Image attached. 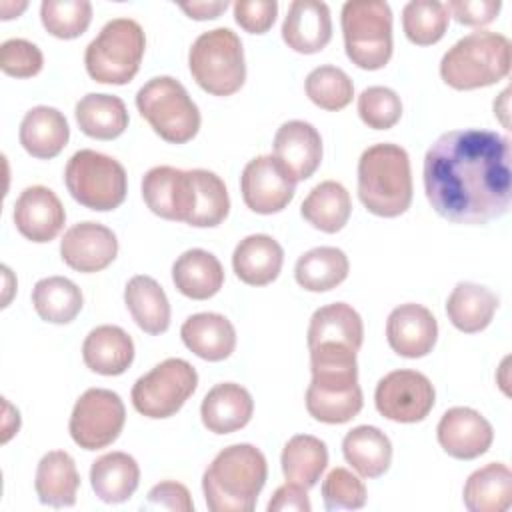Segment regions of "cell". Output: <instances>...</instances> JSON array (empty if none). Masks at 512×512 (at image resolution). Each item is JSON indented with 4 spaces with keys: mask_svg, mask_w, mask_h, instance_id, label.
I'll list each match as a JSON object with an SVG mask.
<instances>
[{
    "mask_svg": "<svg viewBox=\"0 0 512 512\" xmlns=\"http://www.w3.org/2000/svg\"><path fill=\"white\" fill-rule=\"evenodd\" d=\"M424 192L454 224L482 226L504 216L512 198L510 138L492 130L444 132L424 156Z\"/></svg>",
    "mask_w": 512,
    "mask_h": 512,
    "instance_id": "obj_1",
    "label": "cell"
},
{
    "mask_svg": "<svg viewBox=\"0 0 512 512\" xmlns=\"http://www.w3.org/2000/svg\"><path fill=\"white\" fill-rule=\"evenodd\" d=\"M142 198L156 216L194 228H214L230 212L224 180L204 168L154 166L142 178Z\"/></svg>",
    "mask_w": 512,
    "mask_h": 512,
    "instance_id": "obj_2",
    "label": "cell"
},
{
    "mask_svg": "<svg viewBox=\"0 0 512 512\" xmlns=\"http://www.w3.org/2000/svg\"><path fill=\"white\" fill-rule=\"evenodd\" d=\"M312 380L306 390L308 414L324 424L350 422L362 410L356 350L340 344L308 348Z\"/></svg>",
    "mask_w": 512,
    "mask_h": 512,
    "instance_id": "obj_3",
    "label": "cell"
},
{
    "mask_svg": "<svg viewBox=\"0 0 512 512\" xmlns=\"http://www.w3.org/2000/svg\"><path fill=\"white\" fill-rule=\"evenodd\" d=\"M268 478L266 456L254 444L222 448L202 474V492L212 512H252Z\"/></svg>",
    "mask_w": 512,
    "mask_h": 512,
    "instance_id": "obj_4",
    "label": "cell"
},
{
    "mask_svg": "<svg viewBox=\"0 0 512 512\" xmlns=\"http://www.w3.org/2000/svg\"><path fill=\"white\" fill-rule=\"evenodd\" d=\"M358 198L382 218H396L412 204V170L408 152L392 142L368 146L358 160Z\"/></svg>",
    "mask_w": 512,
    "mask_h": 512,
    "instance_id": "obj_5",
    "label": "cell"
},
{
    "mask_svg": "<svg viewBox=\"0 0 512 512\" xmlns=\"http://www.w3.org/2000/svg\"><path fill=\"white\" fill-rule=\"evenodd\" d=\"M510 66L512 42L504 34L476 30L444 52L440 76L454 90H476L504 80Z\"/></svg>",
    "mask_w": 512,
    "mask_h": 512,
    "instance_id": "obj_6",
    "label": "cell"
},
{
    "mask_svg": "<svg viewBox=\"0 0 512 512\" xmlns=\"http://www.w3.org/2000/svg\"><path fill=\"white\" fill-rule=\"evenodd\" d=\"M188 68L194 82L212 96H232L246 80L240 36L230 28L202 32L190 46Z\"/></svg>",
    "mask_w": 512,
    "mask_h": 512,
    "instance_id": "obj_7",
    "label": "cell"
},
{
    "mask_svg": "<svg viewBox=\"0 0 512 512\" xmlns=\"http://www.w3.org/2000/svg\"><path fill=\"white\" fill-rule=\"evenodd\" d=\"M144 50L142 26L132 18H112L86 46L84 66L94 82L122 86L138 74Z\"/></svg>",
    "mask_w": 512,
    "mask_h": 512,
    "instance_id": "obj_8",
    "label": "cell"
},
{
    "mask_svg": "<svg viewBox=\"0 0 512 512\" xmlns=\"http://www.w3.org/2000/svg\"><path fill=\"white\" fill-rule=\"evenodd\" d=\"M346 56L362 70H380L392 58V8L384 0H348L340 12Z\"/></svg>",
    "mask_w": 512,
    "mask_h": 512,
    "instance_id": "obj_9",
    "label": "cell"
},
{
    "mask_svg": "<svg viewBox=\"0 0 512 512\" xmlns=\"http://www.w3.org/2000/svg\"><path fill=\"white\" fill-rule=\"evenodd\" d=\"M136 108L150 128L170 144H186L200 130V110L182 82L154 76L136 92Z\"/></svg>",
    "mask_w": 512,
    "mask_h": 512,
    "instance_id": "obj_10",
    "label": "cell"
},
{
    "mask_svg": "<svg viewBox=\"0 0 512 512\" xmlns=\"http://www.w3.org/2000/svg\"><path fill=\"white\" fill-rule=\"evenodd\" d=\"M64 182L78 204L96 212L118 208L128 192L124 166L116 158L90 148L78 150L68 158Z\"/></svg>",
    "mask_w": 512,
    "mask_h": 512,
    "instance_id": "obj_11",
    "label": "cell"
},
{
    "mask_svg": "<svg viewBox=\"0 0 512 512\" xmlns=\"http://www.w3.org/2000/svg\"><path fill=\"white\" fill-rule=\"evenodd\" d=\"M198 372L184 358H166L140 376L130 392L138 414L154 420L174 416L196 392Z\"/></svg>",
    "mask_w": 512,
    "mask_h": 512,
    "instance_id": "obj_12",
    "label": "cell"
},
{
    "mask_svg": "<svg viewBox=\"0 0 512 512\" xmlns=\"http://www.w3.org/2000/svg\"><path fill=\"white\" fill-rule=\"evenodd\" d=\"M124 422L126 408L114 390L88 388L72 408L68 432L80 448L100 450L120 436Z\"/></svg>",
    "mask_w": 512,
    "mask_h": 512,
    "instance_id": "obj_13",
    "label": "cell"
},
{
    "mask_svg": "<svg viewBox=\"0 0 512 512\" xmlns=\"http://www.w3.org/2000/svg\"><path fill=\"white\" fill-rule=\"evenodd\" d=\"M436 402V390L430 378L418 370H392L378 380L374 390L376 410L400 424L424 420Z\"/></svg>",
    "mask_w": 512,
    "mask_h": 512,
    "instance_id": "obj_14",
    "label": "cell"
},
{
    "mask_svg": "<svg viewBox=\"0 0 512 512\" xmlns=\"http://www.w3.org/2000/svg\"><path fill=\"white\" fill-rule=\"evenodd\" d=\"M244 204L256 214L282 212L296 194V182L272 156L252 158L240 176Z\"/></svg>",
    "mask_w": 512,
    "mask_h": 512,
    "instance_id": "obj_15",
    "label": "cell"
},
{
    "mask_svg": "<svg viewBox=\"0 0 512 512\" xmlns=\"http://www.w3.org/2000/svg\"><path fill=\"white\" fill-rule=\"evenodd\" d=\"M60 256L64 264L76 272H100L118 256V238L100 222H78L64 232L60 240Z\"/></svg>",
    "mask_w": 512,
    "mask_h": 512,
    "instance_id": "obj_16",
    "label": "cell"
},
{
    "mask_svg": "<svg viewBox=\"0 0 512 512\" xmlns=\"http://www.w3.org/2000/svg\"><path fill=\"white\" fill-rule=\"evenodd\" d=\"M436 438L442 450L456 460H474L488 452L494 442L492 424L474 408H448L438 426Z\"/></svg>",
    "mask_w": 512,
    "mask_h": 512,
    "instance_id": "obj_17",
    "label": "cell"
},
{
    "mask_svg": "<svg viewBox=\"0 0 512 512\" xmlns=\"http://www.w3.org/2000/svg\"><path fill=\"white\" fill-rule=\"evenodd\" d=\"M16 230L30 242L54 240L66 224V210L48 186L34 184L20 192L12 212Z\"/></svg>",
    "mask_w": 512,
    "mask_h": 512,
    "instance_id": "obj_18",
    "label": "cell"
},
{
    "mask_svg": "<svg viewBox=\"0 0 512 512\" xmlns=\"http://www.w3.org/2000/svg\"><path fill=\"white\" fill-rule=\"evenodd\" d=\"M386 340L398 356L422 358L436 346L438 322L434 314L422 304H400L388 314Z\"/></svg>",
    "mask_w": 512,
    "mask_h": 512,
    "instance_id": "obj_19",
    "label": "cell"
},
{
    "mask_svg": "<svg viewBox=\"0 0 512 512\" xmlns=\"http://www.w3.org/2000/svg\"><path fill=\"white\" fill-rule=\"evenodd\" d=\"M274 158L294 182L308 180L322 162L320 132L304 120H288L274 134Z\"/></svg>",
    "mask_w": 512,
    "mask_h": 512,
    "instance_id": "obj_20",
    "label": "cell"
},
{
    "mask_svg": "<svg viewBox=\"0 0 512 512\" xmlns=\"http://www.w3.org/2000/svg\"><path fill=\"white\" fill-rule=\"evenodd\" d=\"M332 38V18L326 2L294 0L282 22V40L300 54H316Z\"/></svg>",
    "mask_w": 512,
    "mask_h": 512,
    "instance_id": "obj_21",
    "label": "cell"
},
{
    "mask_svg": "<svg viewBox=\"0 0 512 512\" xmlns=\"http://www.w3.org/2000/svg\"><path fill=\"white\" fill-rule=\"evenodd\" d=\"M254 414L252 394L236 382H220L200 404V418L208 432L232 434L244 428Z\"/></svg>",
    "mask_w": 512,
    "mask_h": 512,
    "instance_id": "obj_22",
    "label": "cell"
},
{
    "mask_svg": "<svg viewBox=\"0 0 512 512\" xmlns=\"http://www.w3.org/2000/svg\"><path fill=\"white\" fill-rule=\"evenodd\" d=\"M184 346L202 360H226L236 348L234 324L218 312H198L184 320L180 328Z\"/></svg>",
    "mask_w": 512,
    "mask_h": 512,
    "instance_id": "obj_23",
    "label": "cell"
},
{
    "mask_svg": "<svg viewBox=\"0 0 512 512\" xmlns=\"http://www.w3.org/2000/svg\"><path fill=\"white\" fill-rule=\"evenodd\" d=\"M82 360L96 374L120 376L134 362L132 336L114 324L96 326L82 342Z\"/></svg>",
    "mask_w": 512,
    "mask_h": 512,
    "instance_id": "obj_24",
    "label": "cell"
},
{
    "mask_svg": "<svg viewBox=\"0 0 512 512\" xmlns=\"http://www.w3.org/2000/svg\"><path fill=\"white\" fill-rule=\"evenodd\" d=\"M284 264V250L268 234H250L242 238L232 252L234 274L248 286H266L274 282Z\"/></svg>",
    "mask_w": 512,
    "mask_h": 512,
    "instance_id": "obj_25",
    "label": "cell"
},
{
    "mask_svg": "<svg viewBox=\"0 0 512 512\" xmlns=\"http://www.w3.org/2000/svg\"><path fill=\"white\" fill-rule=\"evenodd\" d=\"M22 148L40 160H50L58 156L70 138V126L66 116L54 106H34L30 108L18 130Z\"/></svg>",
    "mask_w": 512,
    "mask_h": 512,
    "instance_id": "obj_26",
    "label": "cell"
},
{
    "mask_svg": "<svg viewBox=\"0 0 512 512\" xmlns=\"http://www.w3.org/2000/svg\"><path fill=\"white\" fill-rule=\"evenodd\" d=\"M172 282L186 298L208 300L220 292L224 284V268L212 252L190 248L174 260Z\"/></svg>",
    "mask_w": 512,
    "mask_h": 512,
    "instance_id": "obj_27",
    "label": "cell"
},
{
    "mask_svg": "<svg viewBox=\"0 0 512 512\" xmlns=\"http://www.w3.org/2000/svg\"><path fill=\"white\" fill-rule=\"evenodd\" d=\"M34 488L38 500L52 508H68L76 504V494L80 488V474L74 458L66 450L46 452L38 466Z\"/></svg>",
    "mask_w": 512,
    "mask_h": 512,
    "instance_id": "obj_28",
    "label": "cell"
},
{
    "mask_svg": "<svg viewBox=\"0 0 512 512\" xmlns=\"http://www.w3.org/2000/svg\"><path fill=\"white\" fill-rule=\"evenodd\" d=\"M306 336L308 348L318 344H340L358 352L364 340V324L350 304L332 302L314 310Z\"/></svg>",
    "mask_w": 512,
    "mask_h": 512,
    "instance_id": "obj_29",
    "label": "cell"
},
{
    "mask_svg": "<svg viewBox=\"0 0 512 512\" xmlns=\"http://www.w3.org/2000/svg\"><path fill=\"white\" fill-rule=\"evenodd\" d=\"M140 484V466L126 452H108L90 466V486L106 504H120L132 498Z\"/></svg>",
    "mask_w": 512,
    "mask_h": 512,
    "instance_id": "obj_30",
    "label": "cell"
},
{
    "mask_svg": "<svg viewBox=\"0 0 512 512\" xmlns=\"http://www.w3.org/2000/svg\"><path fill=\"white\" fill-rule=\"evenodd\" d=\"M498 304L500 298L490 288L474 282H458L446 300V316L456 330L476 334L488 328Z\"/></svg>",
    "mask_w": 512,
    "mask_h": 512,
    "instance_id": "obj_31",
    "label": "cell"
},
{
    "mask_svg": "<svg viewBox=\"0 0 512 512\" xmlns=\"http://www.w3.org/2000/svg\"><path fill=\"white\" fill-rule=\"evenodd\" d=\"M124 304L146 334H162L170 326V302L164 288L146 274H136L126 282Z\"/></svg>",
    "mask_w": 512,
    "mask_h": 512,
    "instance_id": "obj_32",
    "label": "cell"
},
{
    "mask_svg": "<svg viewBox=\"0 0 512 512\" xmlns=\"http://www.w3.org/2000/svg\"><path fill=\"white\" fill-rule=\"evenodd\" d=\"M462 502L470 512H506L512 506V472L504 462L474 470L464 482Z\"/></svg>",
    "mask_w": 512,
    "mask_h": 512,
    "instance_id": "obj_33",
    "label": "cell"
},
{
    "mask_svg": "<svg viewBox=\"0 0 512 512\" xmlns=\"http://www.w3.org/2000/svg\"><path fill=\"white\" fill-rule=\"evenodd\" d=\"M80 130L96 140H114L128 128L130 116L122 98L104 92H90L74 108Z\"/></svg>",
    "mask_w": 512,
    "mask_h": 512,
    "instance_id": "obj_34",
    "label": "cell"
},
{
    "mask_svg": "<svg viewBox=\"0 0 512 512\" xmlns=\"http://www.w3.org/2000/svg\"><path fill=\"white\" fill-rule=\"evenodd\" d=\"M342 454L362 478H378L392 464V442L380 428L362 424L346 432Z\"/></svg>",
    "mask_w": 512,
    "mask_h": 512,
    "instance_id": "obj_35",
    "label": "cell"
},
{
    "mask_svg": "<svg viewBox=\"0 0 512 512\" xmlns=\"http://www.w3.org/2000/svg\"><path fill=\"white\" fill-rule=\"evenodd\" d=\"M302 218L320 232H340L352 214V200L348 190L336 180L316 184L300 206Z\"/></svg>",
    "mask_w": 512,
    "mask_h": 512,
    "instance_id": "obj_36",
    "label": "cell"
},
{
    "mask_svg": "<svg viewBox=\"0 0 512 512\" xmlns=\"http://www.w3.org/2000/svg\"><path fill=\"white\" fill-rule=\"evenodd\" d=\"M348 272V256L336 246H316L304 252L294 266L298 286L308 292H328L340 286L348 278Z\"/></svg>",
    "mask_w": 512,
    "mask_h": 512,
    "instance_id": "obj_37",
    "label": "cell"
},
{
    "mask_svg": "<svg viewBox=\"0 0 512 512\" xmlns=\"http://www.w3.org/2000/svg\"><path fill=\"white\" fill-rule=\"evenodd\" d=\"M280 464L286 482L310 490L328 466V448L312 434H296L284 444Z\"/></svg>",
    "mask_w": 512,
    "mask_h": 512,
    "instance_id": "obj_38",
    "label": "cell"
},
{
    "mask_svg": "<svg viewBox=\"0 0 512 512\" xmlns=\"http://www.w3.org/2000/svg\"><path fill=\"white\" fill-rule=\"evenodd\" d=\"M32 304L36 314L50 324L72 322L84 304L82 290L64 276H48L34 284Z\"/></svg>",
    "mask_w": 512,
    "mask_h": 512,
    "instance_id": "obj_39",
    "label": "cell"
},
{
    "mask_svg": "<svg viewBox=\"0 0 512 512\" xmlns=\"http://www.w3.org/2000/svg\"><path fill=\"white\" fill-rule=\"evenodd\" d=\"M450 14L438 0H410L402 8V28L406 38L418 46L442 40L448 30Z\"/></svg>",
    "mask_w": 512,
    "mask_h": 512,
    "instance_id": "obj_40",
    "label": "cell"
},
{
    "mask_svg": "<svg viewBox=\"0 0 512 512\" xmlns=\"http://www.w3.org/2000/svg\"><path fill=\"white\" fill-rule=\"evenodd\" d=\"M304 90L310 102L328 112H338L346 108L354 96L352 78L342 68L332 64L314 68L306 76Z\"/></svg>",
    "mask_w": 512,
    "mask_h": 512,
    "instance_id": "obj_41",
    "label": "cell"
},
{
    "mask_svg": "<svg viewBox=\"0 0 512 512\" xmlns=\"http://www.w3.org/2000/svg\"><path fill=\"white\" fill-rule=\"evenodd\" d=\"M42 26L60 40L82 36L92 22V4L88 0H44L40 4Z\"/></svg>",
    "mask_w": 512,
    "mask_h": 512,
    "instance_id": "obj_42",
    "label": "cell"
},
{
    "mask_svg": "<svg viewBox=\"0 0 512 512\" xmlns=\"http://www.w3.org/2000/svg\"><path fill=\"white\" fill-rule=\"evenodd\" d=\"M358 116L374 130H388L402 118V100L388 86H368L358 96Z\"/></svg>",
    "mask_w": 512,
    "mask_h": 512,
    "instance_id": "obj_43",
    "label": "cell"
},
{
    "mask_svg": "<svg viewBox=\"0 0 512 512\" xmlns=\"http://www.w3.org/2000/svg\"><path fill=\"white\" fill-rule=\"evenodd\" d=\"M322 500L326 510H358L366 504L364 482L348 468H332L322 482Z\"/></svg>",
    "mask_w": 512,
    "mask_h": 512,
    "instance_id": "obj_44",
    "label": "cell"
},
{
    "mask_svg": "<svg viewBox=\"0 0 512 512\" xmlns=\"http://www.w3.org/2000/svg\"><path fill=\"white\" fill-rule=\"evenodd\" d=\"M44 66L42 50L26 38H8L0 44V70L14 78H32Z\"/></svg>",
    "mask_w": 512,
    "mask_h": 512,
    "instance_id": "obj_45",
    "label": "cell"
},
{
    "mask_svg": "<svg viewBox=\"0 0 512 512\" xmlns=\"http://www.w3.org/2000/svg\"><path fill=\"white\" fill-rule=\"evenodd\" d=\"M278 14L276 0H236L234 18L250 34H264L272 28Z\"/></svg>",
    "mask_w": 512,
    "mask_h": 512,
    "instance_id": "obj_46",
    "label": "cell"
},
{
    "mask_svg": "<svg viewBox=\"0 0 512 512\" xmlns=\"http://www.w3.org/2000/svg\"><path fill=\"white\" fill-rule=\"evenodd\" d=\"M144 510H172V512H192L194 502L188 488L176 480H164L150 488Z\"/></svg>",
    "mask_w": 512,
    "mask_h": 512,
    "instance_id": "obj_47",
    "label": "cell"
},
{
    "mask_svg": "<svg viewBox=\"0 0 512 512\" xmlns=\"http://www.w3.org/2000/svg\"><path fill=\"white\" fill-rule=\"evenodd\" d=\"M448 14L464 26H486L490 24L500 8V0H450L444 4Z\"/></svg>",
    "mask_w": 512,
    "mask_h": 512,
    "instance_id": "obj_48",
    "label": "cell"
},
{
    "mask_svg": "<svg viewBox=\"0 0 512 512\" xmlns=\"http://www.w3.org/2000/svg\"><path fill=\"white\" fill-rule=\"evenodd\" d=\"M266 508L268 512H310L312 504L306 494V488L294 482H286L280 488H276Z\"/></svg>",
    "mask_w": 512,
    "mask_h": 512,
    "instance_id": "obj_49",
    "label": "cell"
},
{
    "mask_svg": "<svg viewBox=\"0 0 512 512\" xmlns=\"http://www.w3.org/2000/svg\"><path fill=\"white\" fill-rule=\"evenodd\" d=\"M178 6L194 20H212V18H218L228 8V0H208V2L192 0V2H180Z\"/></svg>",
    "mask_w": 512,
    "mask_h": 512,
    "instance_id": "obj_50",
    "label": "cell"
},
{
    "mask_svg": "<svg viewBox=\"0 0 512 512\" xmlns=\"http://www.w3.org/2000/svg\"><path fill=\"white\" fill-rule=\"evenodd\" d=\"M4 404V422H2V444H6L18 430H20V412L6 400L2 398Z\"/></svg>",
    "mask_w": 512,
    "mask_h": 512,
    "instance_id": "obj_51",
    "label": "cell"
},
{
    "mask_svg": "<svg viewBox=\"0 0 512 512\" xmlns=\"http://www.w3.org/2000/svg\"><path fill=\"white\" fill-rule=\"evenodd\" d=\"M508 94H510V88H506L500 94V98L494 100V116H498L504 126H508V118H506V114H508Z\"/></svg>",
    "mask_w": 512,
    "mask_h": 512,
    "instance_id": "obj_52",
    "label": "cell"
},
{
    "mask_svg": "<svg viewBox=\"0 0 512 512\" xmlns=\"http://www.w3.org/2000/svg\"><path fill=\"white\" fill-rule=\"evenodd\" d=\"M26 2H18V4H12V2H0V18L2 20H10V18H18V14L22 10H26Z\"/></svg>",
    "mask_w": 512,
    "mask_h": 512,
    "instance_id": "obj_53",
    "label": "cell"
}]
</instances>
